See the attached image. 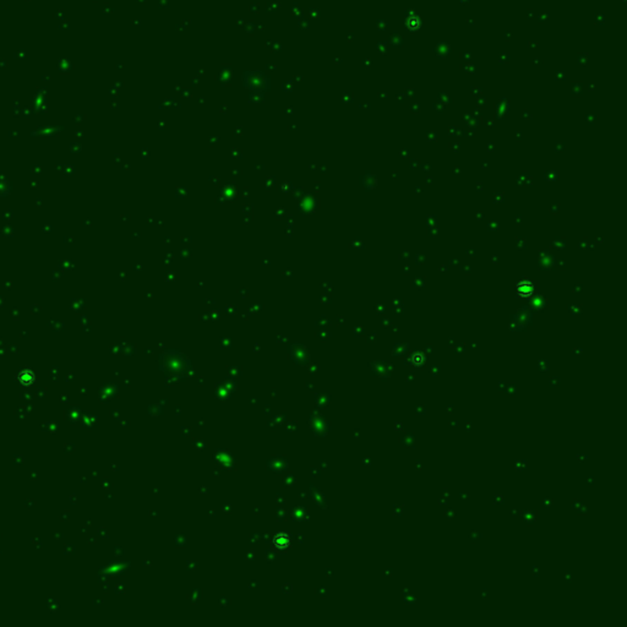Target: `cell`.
<instances>
[{
    "label": "cell",
    "instance_id": "cell-1",
    "mask_svg": "<svg viewBox=\"0 0 627 627\" xmlns=\"http://www.w3.org/2000/svg\"><path fill=\"white\" fill-rule=\"evenodd\" d=\"M274 544L276 548L278 549H285L287 548L289 544H291V539L286 533H280L275 537L274 539Z\"/></svg>",
    "mask_w": 627,
    "mask_h": 627
}]
</instances>
